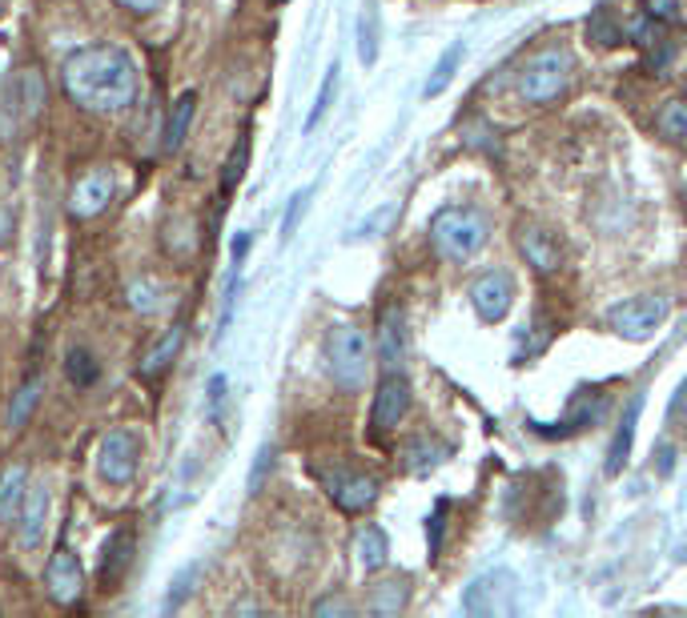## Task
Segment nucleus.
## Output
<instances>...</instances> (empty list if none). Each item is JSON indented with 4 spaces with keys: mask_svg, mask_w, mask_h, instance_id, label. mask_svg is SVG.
Instances as JSON below:
<instances>
[{
    "mask_svg": "<svg viewBox=\"0 0 687 618\" xmlns=\"http://www.w3.org/2000/svg\"><path fill=\"white\" fill-rule=\"evenodd\" d=\"M334 93H339V64H330L326 81H322V89H317L314 109H310V116H306V133H310V129H317V121L330 113V105H334Z\"/></svg>",
    "mask_w": 687,
    "mask_h": 618,
    "instance_id": "473e14b6",
    "label": "nucleus"
},
{
    "mask_svg": "<svg viewBox=\"0 0 687 618\" xmlns=\"http://www.w3.org/2000/svg\"><path fill=\"white\" fill-rule=\"evenodd\" d=\"M639 9H644V17H651V21H679V0H639Z\"/></svg>",
    "mask_w": 687,
    "mask_h": 618,
    "instance_id": "c9c22d12",
    "label": "nucleus"
},
{
    "mask_svg": "<svg viewBox=\"0 0 687 618\" xmlns=\"http://www.w3.org/2000/svg\"><path fill=\"white\" fill-rule=\"evenodd\" d=\"M12 237H17V213L9 205H0V250L12 245Z\"/></svg>",
    "mask_w": 687,
    "mask_h": 618,
    "instance_id": "79ce46f5",
    "label": "nucleus"
},
{
    "mask_svg": "<svg viewBox=\"0 0 687 618\" xmlns=\"http://www.w3.org/2000/svg\"><path fill=\"white\" fill-rule=\"evenodd\" d=\"M511 302H515V282H511L507 270H487L471 285V305L487 325L503 322L511 314Z\"/></svg>",
    "mask_w": 687,
    "mask_h": 618,
    "instance_id": "9b49d317",
    "label": "nucleus"
},
{
    "mask_svg": "<svg viewBox=\"0 0 687 618\" xmlns=\"http://www.w3.org/2000/svg\"><path fill=\"white\" fill-rule=\"evenodd\" d=\"M487 237H491L487 217H483L478 210H471V205H446V210H438L431 217L434 250L455 265L471 262V257L487 245Z\"/></svg>",
    "mask_w": 687,
    "mask_h": 618,
    "instance_id": "7ed1b4c3",
    "label": "nucleus"
},
{
    "mask_svg": "<svg viewBox=\"0 0 687 618\" xmlns=\"http://www.w3.org/2000/svg\"><path fill=\"white\" fill-rule=\"evenodd\" d=\"M314 615H354V607L342 595H330V598H317Z\"/></svg>",
    "mask_w": 687,
    "mask_h": 618,
    "instance_id": "a19ab883",
    "label": "nucleus"
},
{
    "mask_svg": "<svg viewBox=\"0 0 687 618\" xmlns=\"http://www.w3.org/2000/svg\"><path fill=\"white\" fill-rule=\"evenodd\" d=\"M515 575L511 570H487L463 590V610L475 618H495L515 610Z\"/></svg>",
    "mask_w": 687,
    "mask_h": 618,
    "instance_id": "0eeeda50",
    "label": "nucleus"
},
{
    "mask_svg": "<svg viewBox=\"0 0 687 618\" xmlns=\"http://www.w3.org/2000/svg\"><path fill=\"white\" fill-rule=\"evenodd\" d=\"M61 84L85 113L113 116L138 97V64L121 44H85L64 57Z\"/></svg>",
    "mask_w": 687,
    "mask_h": 618,
    "instance_id": "f257e3e1",
    "label": "nucleus"
},
{
    "mask_svg": "<svg viewBox=\"0 0 687 618\" xmlns=\"http://www.w3.org/2000/svg\"><path fill=\"white\" fill-rule=\"evenodd\" d=\"M575 77V57L563 44H547L535 57H527V64L518 69V97L535 109L555 105Z\"/></svg>",
    "mask_w": 687,
    "mask_h": 618,
    "instance_id": "f03ea898",
    "label": "nucleus"
},
{
    "mask_svg": "<svg viewBox=\"0 0 687 618\" xmlns=\"http://www.w3.org/2000/svg\"><path fill=\"white\" fill-rule=\"evenodd\" d=\"M270 466H274V446H262V454H257V462H254V470H250V490H254V494L262 490Z\"/></svg>",
    "mask_w": 687,
    "mask_h": 618,
    "instance_id": "ea45409f",
    "label": "nucleus"
},
{
    "mask_svg": "<svg viewBox=\"0 0 687 618\" xmlns=\"http://www.w3.org/2000/svg\"><path fill=\"white\" fill-rule=\"evenodd\" d=\"M443 458H451V446H446V442L418 438L406 446V466H411L414 474H431L434 466H443Z\"/></svg>",
    "mask_w": 687,
    "mask_h": 618,
    "instance_id": "bb28decb",
    "label": "nucleus"
},
{
    "mask_svg": "<svg viewBox=\"0 0 687 618\" xmlns=\"http://www.w3.org/2000/svg\"><path fill=\"white\" fill-rule=\"evenodd\" d=\"M402 354H406V330H402V314L398 305H391L378 322V362L382 369L391 374V369L402 366Z\"/></svg>",
    "mask_w": 687,
    "mask_h": 618,
    "instance_id": "a211bd4d",
    "label": "nucleus"
},
{
    "mask_svg": "<svg viewBox=\"0 0 687 618\" xmlns=\"http://www.w3.org/2000/svg\"><path fill=\"white\" fill-rule=\"evenodd\" d=\"M687 418V382L676 389V398H671V409H667V426H679Z\"/></svg>",
    "mask_w": 687,
    "mask_h": 618,
    "instance_id": "37998d69",
    "label": "nucleus"
},
{
    "mask_svg": "<svg viewBox=\"0 0 687 618\" xmlns=\"http://www.w3.org/2000/svg\"><path fill=\"white\" fill-rule=\"evenodd\" d=\"M684 201H687V185H684Z\"/></svg>",
    "mask_w": 687,
    "mask_h": 618,
    "instance_id": "de8ad7c7",
    "label": "nucleus"
},
{
    "mask_svg": "<svg viewBox=\"0 0 687 618\" xmlns=\"http://www.w3.org/2000/svg\"><path fill=\"white\" fill-rule=\"evenodd\" d=\"M230 253H233V265H242L245 253H250V233H238V237H233V245H230Z\"/></svg>",
    "mask_w": 687,
    "mask_h": 618,
    "instance_id": "a18cd8bd",
    "label": "nucleus"
},
{
    "mask_svg": "<svg viewBox=\"0 0 687 618\" xmlns=\"http://www.w3.org/2000/svg\"><path fill=\"white\" fill-rule=\"evenodd\" d=\"M463 57H466V49H463V41H455L451 49L443 53V61L434 64V77L426 81V89L423 93L426 97H443L446 93V84L455 81V73H458V64H463Z\"/></svg>",
    "mask_w": 687,
    "mask_h": 618,
    "instance_id": "c85d7f7f",
    "label": "nucleus"
},
{
    "mask_svg": "<svg viewBox=\"0 0 687 618\" xmlns=\"http://www.w3.org/2000/svg\"><path fill=\"white\" fill-rule=\"evenodd\" d=\"M125 12H133V17H149V12L161 9V0H117Z\"/></svg>",
    "mask_w": 687,
    "mask_h": 618,
    "instance_id": "c03bdc74",
    "label": "nucleus"
},
{
    "mask_svg": "<svg viewBox=\"0 0 687 618\" xmlns=\"http://www.w3.org/2000/svg\"><path fill=\"white\" fill-rule=\"evenodd\" d=\"M446 510H451V506H446V503H438V506H434V514H431V523H426V535H431V558L438 555V550H443Z\"/></svg>",
    "mask_w": 687,
    "mask_h": 618,
    "instance_id": "e433bc0d",
    "label": "nucleus"
},
{
    "mask_svg": "<svg viewBox=\"0 0 687 618\" xmlns=\"http://www.w3.org/2000/svg\"><path fill=\"white\" fill-rule=\"evenodd\" d=\"M141 470V438L133 430H109L97 446V474L109 486H129Z\"/></svg>",
    "mask_w": 687,
    "mask_h": 618,
    "instance_id": "423d86ee",
    "label": "nucleus"
},
{
    "mask_svg": "<svg viewBox=\"0 0 687 618\" xmlns=\"http://www.w3.org/2000/svg\"><path fill=\"white\" fill-rule=\"evenodd\" d=\"M515 242H518V253L527 257V265L535 273H543V277L559 273L563 250H559V242L550 237V230H543L539 221H523V225H518V233H515Z\"/></svg>",
    "mask_w": 687,
    "mask_h": 618,
    "instance_id": "ddd939ff",
    "label": "nucleus"
},
{
    "mask_svg": "<svg viewBox=\"0 0 687 618\" xmlns=\"http://www.w3.org/2000/svg\"><path fill=\"white\" fill-rule=\"evenodd\" d=\"M113 169L109 165H97L89 169V173H81L77 178V185L69 189V213H73L77 221H93L101 217V213L109 210V201H113Z\"/></svg>",
    "mask_w": 687,
    "mask_h": 618,
    "instance_id": "1a4fd4ad",
    "label": "nucleus"
},
{
    "mask_svg": "<svg viewBox=\"0 0 687 618\" xmlns=\"http://www.w3.org/2000/svg\"><path fill=\"white\" fill-rule=\"evenodd\" d=\"M193 116H198V93H181L173 101V113H170V125H165V153H178L185 145V136H190V125Z\"/></svg>",
    "mask_w": 687,
    "mask_h": 618,
    "instance_id": "4be33fe9",
    "label": "nucleus"
},
{
    "mask_svg": "<svg viewBox=\"0 0 687 618\" xmlns=\"http://www.w3.org/2000/svg\"><path fill=\"white\" fill-rule=\"evenodd\" d=\"M125 302L133 305L138 314H149V310H158V305H161V285L153 282V277H141V282L129 285Z\"/></svg>",
    "mask_w": 687,
    "mask_h": 618,
    "instance_id": "72a5a7b5",
    "label": "nucleus"
},
{
    "mask_svg": "<svg viewBox=\"0 0 687 618\" xmlns=\"http://www.w3.org/2000/svg\"><path fill=\"white\" fill-rule=\"evenodd\" d=\"M133 555H138V535L133 530H113V535L105 538V546H101V563H97V587L105 590V595H113L121 582H125L129 566H133Z\"/></svg>",
    "mask_w": 687,
    "mask_h": 618,
    "instance_id": "f8f14e48",
    "label": "nucleus"
},
{
    "mask_svg": "<svg viewBox=\"0 0 687 618\" xmlns=\"http://www.w3.org/2000/svg\"><path fill=\"white\" fill-rule=\"evenodd\" d=\"M44 526H49V486H29L17 514V543L21 550H37L44 543Z\"/></svg>",
    "mask_w": 687,
    "mask_h": 618,
    "instance_id": "dca6fc26",
    "label": "nucleus"
},
{
    "mask_svg": "<svg viewBox=\"0 0 687 618\" xmlns=\"http://www.w3.org/2000/svg\"><path fill=\"white\" fill-rule=\"evenodd\" d=\"M181 346H185V325L173 322L165 334L153 342V346L145 349V357H141V377H158L165 374V369L173 366V357L181 354Z\"/></svg>",
    "mask_w": 687,
    "mask_h": 618,
    "instance_id": "f3484780",
    "label": "nucleus"
},
{
    "mask_svg": "<svg viewBox=\"0 0 687 618\" xmlns=\"http://www.w3.org/2000/svg\"><path fill=\"white\" fill-rule=\"evenodd\" d=\"M225 389H230V377L225 374H213L210 377V394H205V402H210V414L218 418L222 414V406H225Z\"/></svg>",
    "mask_w": 687,
    "mask_h": 618,
    "instance_id": "58836bf2",
    "label": "nucleus"
},
{
    "mask_svg": "<svg viewBox=\"0 0 687 618\" xmlns=\"http://www.w3.org/2000/svg\"><path fill=\"white\" fill-rule=\"evenodd\" d=\"M326 494L339 510L362 514L378 503V478H371V474H334L326 483Z\"/></svg>",
    "mask_w": 687,
    "mask_h": 618,
    "instance_id": "2eb2a0df",
    "label": "nucleus"
},
{
    "mask_svg": "<svg viewBox=\"0 0 687 618\" xmlns=\"http://www.w3.org/2000/svg\"><path fill=\"white\" fill-rule=\"evenodd\" d=\"M193 582H198V566H190V570H181L178 578H173V590H170V598H165V607H181V598L190 595L193 590Z\"/></svg>",
    "mask_w": 687,
    "mask_h": 618,
    "instance_id": "4c0bfd02",
    "label": "nucleus"
},
{
    "mask_svg": "<svg viewBox=\"0 0 687 618\" xmlns=\"http://www.w3.org/2000/svg\"><path fill=\"white\" fill-rule=\"evenodd\" d=\"M639 409H644V398H632V406H627V414H624V422H619V430H615V438H612V450H607V466L603 470L612 474H619L627 466V458H632V442H635V422H639Z\"/></svg>",
    "mask_w": 687,
    "mask_h": 618,
    "instance_id": "412c9836",
    "label": "nucleus"
},
{
    "mask_svg": "<svg viewBox=\"0 0 687 618\" xmlns=\"http://www.w3.org/2000/svg\"><path fill=\"white\" fill-rule=\"evenodd\" d=\"M245 165H250V136L242 133L238 141H233L230 158H225V165H222V193H233V189L242 185Z\"/></svg>",
    "mask_w": 687,
    "mask_h": 618,
    "instance_id": "c756f323",
    "label": "nucleus"
},
{
    "mask_svg": "<svg viewBox=\"0 0 687 618\" xmlns=\"http://www.w3.org/2000/svg\"><path fill=\"white\" fill-rule=\"evenodd\" d=\"M371 337L366 330L354 322H342V325H330L326 334V366H330V377H334V386L354 394V389L366 386V374H371Z\"/></svg>",
    "mask_w": 687,
    "mask_h": 618,
    "instance_id": "20e7f679",
    "label": "nucleus"
},
{
    "mask_svg": "<svg viewBox=\"0 0 687 618\" xmlns=\"http://www.w3.org/2000/svg\"><path fill=\"white\" fill-rule=\"evenodd\" d=\"M587 37H592V41H599V44H607V49L624 41V29L612 21V9H607V4H599V9L587 17Z\"/></svg>",
    "mask_w": 687,
    "mask_h": 618,
    "instance_id": "2f4dec72",
    "label": "nucleus"
},
{
    "mask_svg": "<svg viewBox=\"0 0 687 618\" xmlns=\"http://www.w3.org/2000/svg\"><path fill=\"white\" fill-rule=\"evenodd\" d=\"M310 193H314V189H302V193L290 197V210H286V217H282V237H294L297 221H302V213H306V205H310Z\"/></svg>",
    "mask_w": 687,
    "mask_h": 618,
    "instance_id": "f704fd0d",
    "label": "nucleus"
},
{
    "mask_svg": "<svg viewBox=\"0 0 687 618\" xmlns=\"http://www.w3.org/2000/svg\"><path fill=\"white\" fill-rule=\"evenodd\" d=\"M667 314H671V302L664 294H639L615 302L607 310V325L619 337H627V342H647L667 322Z\"/></svg>",
    "mask_w": 687,
    "mask_h": 618,
    "instance_id": "39448f33",
    "label": "nucleus"
},
{
    "mask_svg": "<svg viewBox=\"0 0 687 618\" xmlns=\"http://www.w3.org/2000/svg\"><path fill=\"white\" fill-rule=\"evenodd\" d=\"M37 402H41V377H29L17 394H12V402H9V430L17 434V430H24L29 426V418L37 414Z\"/></svg>",
    "mask_w": 687,
    "mask_h": 618,
    "instance_id": "393cba45",
    "label": "nucleus"
},
{
    "mask_svg": "<svg viewBox=\"0 0 687 618\" xmlns=\"http://www.w3.org/2000/svg\"><path fill=\"white\" fill-rule=\"evenodd\" d=\"M406 602H411V578L406 575L382 578L366 590V610L371 615H398V610H406Z\"/></svg>",
    "mask_w": 687,
    "mask_h": 618,
    "instance_id": "6ab92c4d",
    "label": "nucleus"
},
{
    "mask_svg": "<svg viewBox=\"0 0 687 618\" xmlns=\"http://www.w3.org/2000/svg\"><path fill=\"white\" fill-rule=\"evenodd\" d=\"M656 129L664 141L687 149V101H667V105L656 113Z\"/></svg>",
    "mask_w": 687,
    "mask_h": 618,
    "instance_id": "a878e982",
    "label": "nucleus"
},
{
    "mask_svg": "<svg viewBox=\"0 0 687 618\" xmlns=\"http://www.w3.org/2000/svg\"><path fill=\"white\" fill-rule=\"evenodd\" d=\"M44 590H49L57 607H77L81 595H85V570H81V558L69 546H57V555L44 566Z\"/></svg>",
    "mask_w": 687,
    "mask_h": 618,
    "instance_id": "9d476101",
    "label": "nucleus"
},
{
    "mask_svg": "<svg viewBox=\"0 0 687 618\" xmlns=\"http://www.w3.org/2000/svg\"><path fill=\"white\" fill-rule=\"evenodd\" d=\"M411 414V382L391 369L382 374L378 389H374V406H371V430L374 434H391L398 430V422Z\"/></svg>",
    "mask_w": 687,
    "mask_h": 618,
    "instance_id": "6e6552de",
    "label": "nucleus"
},
{
    "mask_svg": "<svg viewBox=\"0 0 687 618\" xmlns=\"http://www.w3.org/2000/svg\"><path fill=\"white\" fill-rule=\"evenodd\" d=\"M64 377H69V386L77 389H93L101 382V362L89 346H73L64 354Z\"/></svg>",
    "mask_w": 687,
    "mask_h": 618,
    "instance_id": "5701e85b",
    "label": "nucleus"
},
{
    "mask_svg": "<svg viewBox=\"0 0 687 618\" xmlns=\"http://www.w3.org/2000/svg\"><path fill=\"white\" fill-rule=\"evenodd\" d=\"M358 61L374 64L378 61V4L366 0V9L358 17Z\"/></svg>",
    "mask_w": 687,
    "mask_h": 618,
    "instance_id": "cd10ccee",
    "label": "nucleus"
},
{
    "mask_svg": "<svg viewBox=\"0 0 687 618\" xmlns=\"http://www.w3.org/2000/svg\"><path fill=\"white\" fill-rule=\"evenodd\" d=\"M607 394H599V389H579L572 398V406H567V414H563L555 426H543V422H531L539 434H547V438H555V434H575V430H587V426H595V422L607 414Z\"/></svg>",
    "mask_w": 687,
    "mask_h": 618,
    "instance_id": "4468645a",
    "label": "nucleus"
},
{
    "mask_svg": "<svg viewBox=\"0 0 687 618\" xmlns=\"http://www.w3.org/2000/svg\"><path fill=\"white\" fill-rule=\"evenodd\" d=\"M656 466H659V474H671V466H676V450H671V446H667V442H664V446H659V450H656Z\"/></svg>",
    "mask_w": 687,
    "mask_h": 618,
    "instance_id": "49530a36",
    "label": "nucleus"
},
{
    "mask_svg": "<svg viewBox=\"0 0 687 618\" xmlns=\"http://www.w3.org/2000/svg\"><path fill=\"white\" fill-rule=\"evenodd\" d=\"M24 494H29V466L17 462V466H9V470H0V526L17 523Z\"/></svg>",
    "mask_w": 687,
    "mask_h": 618,
    "instance_id": "aec40b11",
    "label": "nucleus"
},
{
    "mask_svg": "<svg viewBox=\"0 0 687 618\" xmlns=\"http://www.w3.org/2000/svg\"><path fill=\"white\" fill-rule=\"evenodd\" d=\"M44 105V81L37 69H24L21 73V116L24 121H37Z\"/></svg>",
    "mask_w": 687,
    "mask_h": 618,
    "instance_id": "7c9ffc66",
    "label": "nucleus"
},
{
    "mask_svg": "<svg viewBox=\"0 0 687 618\" xmlns=\"http://www.w3.org/2000/svg\"><path fill=\"white\" fill-rule=\"evenodd\" d=\"M354 550H358V566H362V570H366V575H374V570H382V566H386L391 543H386V535H382L378 526H362L358 538H354Z\"/></svg>",
    "mask_w": 687,
    "mask_h": 618,
    "instance_id": "b1692460",
    "label": "nucleus"
}]
</instances>
